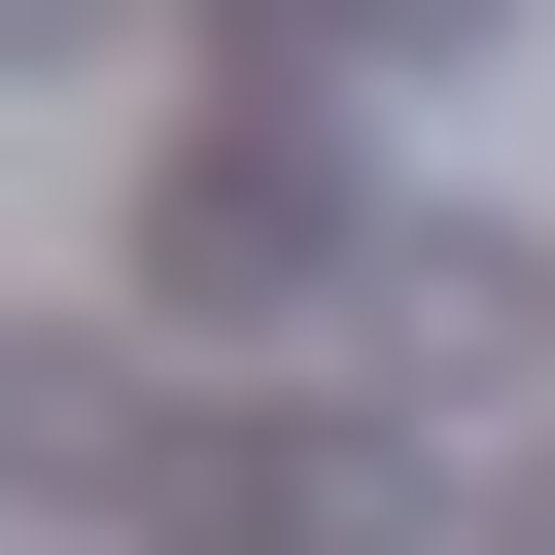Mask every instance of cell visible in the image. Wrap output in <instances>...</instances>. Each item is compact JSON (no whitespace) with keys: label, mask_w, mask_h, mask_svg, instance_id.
I'll use <instances>...</instances> for the list:
<instances>
[{"label":"cell","mask_w":555,"mask_h":555,"mask_svg":"<svg viewBox=\"0 0 555 555\" xmlns=\"http://www.w3.org/2000/svg\"><path fill=\"white\" fill-rule=\"evenodd\" d=\"M486 555H555V451H520V486H486Z\"/></svg>","instance_id":"7a4b0ae2"},{"label":"cell","mask_w":555,"mask_h":555,"mask_svg":"<svg viewBox=\"0 0 555 555\" xmlns=\"http://www.w3.org/2000/svg\"><path fill=\"white\" fill-rule=\"evenodd\" d=\"M347 278H382V416H416V382H451V416L555 382V243H520V208H382Z\"/></svg>","instance_id":"6da1fadb"}]
</instances>
